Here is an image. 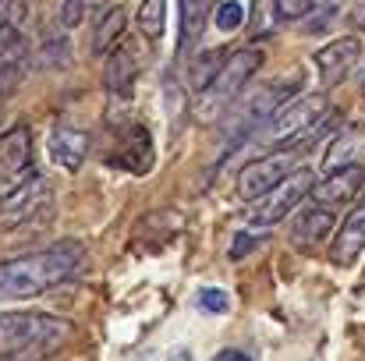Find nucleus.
I'll return each instance as SVG.
<instances>
[{
    "label": "nucleus",
    "instance_id": "1",
    "mask_svg": "<svg viewBox=\"0 0 365 361\" xmlns=\"http://www.w3.org/2000/svg\"><path fill=\"white\" fill-rule=\"evenodd\" d=\"M86 248L78 241H57L36 255H21L0 266V305L4 301H25L36 298L57 283H64L82 266Z\"/></svg>",
    "mask_w": 365,
    "mask_h": 361
},
{
    "label": "nucleus",
    "instance_id": "2",
    "mask_svg": "<svg viewBox=\"0 0 365 361\" xmlns=\"http://www.w3.org/2000/svg\"><path fill=\"white\" fill-rule=\"evenodd\" d=\"M68 337V323L50 312H0V351L11 358H36Z\"/></svg>",
    "mask_w": 365,
    "mask_h": 361
},
{
    "label": "nucleus",
    "instance_id": "3",
    "mask_svg": "<svg viewBox=\"0 0 365 361\" xmlns=\"http://www.w3.org/2000/svg\"><path fill=\"white\" fill-rule=\"evenodd\" d=\"M327 117H330L327 96H319V93L294 96V100H287L277 114H269L252 131V142L273 145V149H280V145H302V138L312 135L319 124H327Z\"/></svg>",
    "mask_w": 365,
    "mask_h": 361
},
{
    "label": "nucleus",
    "instance_id": "4",
    "mask_svg": "<svg viewBox=\"0 0 365 361\" xmlns=\"http://www.w3.org/2000/svg\"><path fill=\"white\" fill-rule=\"evenodd\" d=\"M259 68H262V53L252 50V46H248V50H238V53H231V57H224L217 78H213L210 89L199 96V117L217 120L220 114H227L231 100L242 93L245 82H248Z\"/></svg>",
    "mask_w": 365,
    "mask_h": 361
},
{
    "label": "nucleus",
    "instance_id": "5",
    "mask_svg": "<svg viewBox=\"0 0 365 361\" xmlns=\"http://www.w3.org/2000/svg\"><path fill=\"white\" fill-rule=\"evenodd\" d=\"M302 152H305V142L302 145H287V149H273V152L245 163V170L238 174V199L259 202L262 195H269L284 177H291L298 170Z\"/></svg>",
    "mask_w": 365,
    "mask_h": 361
},
{
    "label": "nucleus",
    "instance_id": "6",
    "mask_svg": "<svg viewBox=\"0 0 365 361\" xmlns=\"http://www.w3.org/2000/svg\"><path fill=\"white\" fill-rule=\"evenodd\" d=\"M312 188H316V174L305 170V167H298L291 177H284L269 195H262V199L255 202L252 224H255V227H273V224L287 220V213H294V209L312 195Z\"/></svg>",
    "mask_w": 365,
    "mask_h": 361
},
{
    "label": "nucleus",
    "instance_id": "7",
    "mask_svg": "<svg viewBox=\"0 0 365 361\" xmlns=\"http://www.w3.org/2000/svg\"><path fill=\"white\" fill-rule=\"evenodd\" d=\"M291 93H294V78H291V82H273V85L259 89L255 96H248L242 107L227 117L231 138H252V131L269 117V114H277V110L291 100Z\"/></svg>",
    "mask_w": 365,
    "mask_h": 361
},
{
    "label": "nucleus",
    "instance_id": "8",
    "mask_svg": "<svg viewBox=\"0 0 365 361\" xmlns=\"http://www.w3.org/2000/svg\"><path fill=\"white\" fill-rule=\"evenodd\" d=\"M32 167V131L14 124L0 135V188H18Z\"/></svg>",
    "mask_w": 365,
    "mask_h": 361
},
{
    "label": "nucleus",
    "instance_id": "9",
    "mask_svg": "<svg viewBox=\"0 0 365 361\" xmlns=\"http://www.w3.org/2000/svg\"><path fill=\"white\" fill-rule=\"evenodd\" d=\"M365 188V170L362 163H344L330 174H323V181H316L312 188V206H327V209H337L351 199H359V192Z\"/></svg>",
    "mask_w": 365,
    "mask_h": 361
},
{
    "label": "nucleus",
    "instance_id": "10",
    "mask_svg": "<svg viewBox=\"0 0 365 361\" xmlns=\"http://www.w3.org/2000/svg\"><path fill=\"white\" fill-rule=\"evenodd\" d=\"M359 57H362V43H359L355 36H341V39L327 43V46L316 53V71H319V82H323L327 89L341 85V82H344V78L355 71Z\"/></svg>",
    "mask_w": 365,
    "mask_h": 361
},
{
    "label": "nucleus",
    "instance_id": "11",
    "mask_svg": "<svg viewBox=\"0 0 365 361\" xmlns=\"http://www.w3.org/2000/svg\"><path fill=\"white\" fill-rule=\"evenodd\" d=\"M29 64H32V46L25 36L0 43V100H11L21 89Z\"/></svg>",
    "mask_w": 365,
    "mask_h": 361
},
{
    "label": "nucleus",
    "instance_id": "12",
    "mask_svg": "<svg viewBox=\"0 0 365 361\" xmlns=\"http://www.w3.org/2000/svg\"><path fill=\"white\" fill-rule=\"evenodd\" d=\"M362 251H365V195L359 199V206L344 216V224L337 227L334 244H330V258H334L337 266H348V262H355Z\"/></svg>",
    "mask_w": 365,
    "mask_h": 361
},
{
    "label": "nucleus",
    "instance_id": "13",
    "mask_svg": "<svg viewBox=\"0 0 365 361\" xmlns=\"http://www.w3.org/2000/svg\"><path fill=\"white\" fill-rule=\"evenodd\" d=\"M135 82H138V57H135V50L131 46H114L107 53V68H103L107 93L128 100L135 93Z\"/></svg>",
    "mask_w": 365,
    "mask_h": 361
},
{
    "label": "nucleus",
    "instance_id": "14",
    "mask_svg": "<svg viewBox=\"0 0 365 361\" xmlns=\"http://www.w3.org/2000/svg\"><path fill=\"white\" fill-rule=\"evenodd\" d=\"M50 156H53V163H57L61 170H68V174L82 170V163H86V156H89V135L78 131V127H57V131L50 135Z\"/></svg>",
    "mask_w": 365,
    "mask_h": 361
},
{
    "label": "nucleus",
    "instance_id": "15",
    "mask_svg": "<svg viewBox=\"0 0 365 361\" xmlns=\"http://www.w3.org/2000/svg\"><path fill=\"white\" fill-rule=\"evenodd\" d=\"M50 199V184L43 177H25L18 188L11 192H0V216H29L39 202Z\"/></svg>",
    "mask_w": 365,
    "mask_h": 361
},
{
    "label": "nucleus",
    "instance_id": "16",
    "mask_svg": "<svg viewBox=\"0 0 365 361\" xmlns=\"http://www.w3.org/2000/svg\"><path fill=\"white\" fill-rule=\"evenodd\" d=\"M337 227V220H334V209H327V206H309L298 220H294V227H291V238L298 248H316V244H323V241L330 238V231Z\"/></svg>",
    "mask_w": 365,
    "mask_h": 361
},
{
    "label": "nucleus",
    "instance_id": "17",
    "mask_svg": "<svg viewBox=\"0 0 365 361\" xmlns=\"http://www.w3.org/2000/svg\"><path fill=\"white\" fill-rule=\"evenodd\" d=\"M118 163L124 170H131V174H149V167H153V142H149V131L142 124H131L124 131Z\"/></svg>",
    "mask_w": 365,
    "mask_h": 361
},
{
    "label": "nucleus",
    "instance_id": "18",
    "mask_svg": "<svg viewBox=\"0 0 365 361\" xmlns=\"http://www.w3.org/2000/svg\"><path fill=\"white\" fill-rule=\"evenodd\" d=\"M124 25H128V14H124L121 4L110 7V11L96 21V28H93V53H96V57H107V53L121 43Z\"/></svg>",
    "mask_w": 365,
    "mask_h": 361
},
{
    "label": "nucleus",
    "instance_id": "19",
    "mask_svg": "<svg viewBox=\"0 0 365 361\" xmlns=\"http://www.w3.org/2000/svg\"><path fill=\"white\" fill-rule=\"evenodd\" d=\"M220 64H224V53H220V50H206V53H199V57L192 61V68H188V85H192L195 96H202V93L210 89V82L217 78Z\"/></svg>",
    "mask_w": 365,
    "mask_h": 361
},
{
    "label": "nucleus",
    "instance_id": "20",
    "mask_svg": "<svg viewBox=\"0 0 365 361\" xmlns=\"http://www.w3.org/2000/svg\"><path fill=\"white\" fill-rule=\"evenodd\" d=\"M138 32L149 43H160L167 32V0H142L138 7Z\"/></svg>",
    "mask_w": 365,
    "mask_h": 361
},
{
    "label": "nucleus",
    "instance_id": "21",
    "mask_svg": "<svg viewBox=\"0 0 365 361\" xmlns=\"http://www.w3.org/2000/svg\"><path fill=\"white\" fill-rule=\"evenodd\" d=\"M359 142H362V135H359L355 127H344V131L334 138V145H330V152H327V159H323V170L330 174V170H337V167H344V163H355L351 156H355Z\"/></svg>",
    "mask_w": 365,
    "mask_h": 361
},
{
    "label": "nucleus",
    "instance_id": "22",
    "mask_svg": "<svg viewBox=\"0 0 365 361\" xmlns=\"http://www.w3.org/2000/svg\"><path fill=\"white\" fill-rule=\"evenodd\" d=\"M206 7H210V0H178V14H181V46H188V43L199 36V28H202V21H206Z\"/></svg>",
    "mask_w": 365,
    "mask_h": 361
},
{
    "label": "nucleus",
    "instance_id": "23",
    "mask_svg": "<svg viewBox=\"0 0 365 361\" xmlns=\"http://www.w3.org/2000/svg\"><path fill=\"white\" fill-rule=\"evenodd\" d=\"M25 18H29V0H0V43L21 36Z\"/></svg>",
    "mask_w": 365,
    "mask_h": 361
},
{
    "label": "nucleus",
    "instance_id": "24",
    "mask_svg": "<svg viewBox=\"0 0 365 361\" xmlns=\"http://www.w3.org/2000/svg\"><path fill=\"white\" fill-rule=\"evenodd\" d=\"M213 21H217V28H220V32H238V28H242V21H245V4L242 0H220V4H217Z\"/></svg>",
    "mask_w": 365,
    "mask_h": 361
},
{
    "label": "nucleus",
    "instance_id": "25",
    "mask_svg": "<svg viewBox=\"0 0 365 361\" xmlns=\"http://www.w3.org/2000/svg\"><path fill=\"white\" fill-rule=\"evenodd\" d=\"M316 7V0H273V14L280 21H298Z\"/></svg>",
    "mask_w": 365,
    "mask_h": 361
},
{
    "label": "nucleus",
    "instance_id": "26",
    "mask_svg": "<svg viewBox=\"0 0 365 361\" xmlns=\"http://www.w3.org/2000/svg\"><path fill=\"white\" fill-rule=\"evenodd\" d=\"M199 308H202V312L220 315V312H227V308H231V298H227L224 291H217V287H206V291H199Z\"/></svg>",
    "mask_w": 365,
    "mask_h": 361
},
{
    "label": "nucleus",
    "instance_id": "27",
    "mask_svg": "<svg viewBox=\"0 0 365 361\" xmlns=\"http://www.w3.org/2000/svg\"><path fill=\"white\" fill-rule=\"evenodd\" d=\"M86 18V0H61V25L64 28H78Z\"/></svg>",
    "mask_w": 365,
    "mask_h": 361
},
{
    "label": "nucleus",
    "instance_id": "28",
    "mask_svg": "<svg viewBox=\"0 0 365 361\" xmlns=\"http://www.w3.org/2000/svg\"><path fill=\"white\" fill-rule=\"evenodd\" d=\"M68 53H71V50H68V43H53V46H46V50H43V64H50V68H53V64H68V61H64Z\"/></svg>",
    "mask_w": 365,
    "mask_h": 361
},
{
    "label": "nucleus",
    "instance_id": "29",
    "mask_svg": "<svg viewBox=\"0 0 365 361\" xmlns=\"http://www.w3.org/2000/svg\"><path fill=\"white\" fill-rule=\"evenodd\" d=\"M259 241H252V238H245V234H238V241L231 244V258H245V251L248 248H255Z\"/></svg>",
    "mask_w": 365,
    "mask_h": 361
},
{
    "label": "nucleus",
    "instance_id": "30",
    "mask_svg": "<svg viewBox=\"0 0 365 361\" xmlns=\"http://www.w3.org/2000/svg\"><path fill=\"white\" fill-rule=\"evenodd\" d=\"M351 21L365 28V0H355V7H351Z\"/></svg>",
    "mask_w": 365,
    "mask_h": 361
},
{
    "label": "nucleus",
    "instance_id": "31",
    "mask_svg": "<svg viewBox=\"0 0 365 361\" xmlns=\"http://www.w3.org/2000/svg\"><path fill=\"white\" fill-rule=\"evenodd\" d=\"M213 361H248V355H242V351H220V355H213Z\"/></svg>",
    "mask_w": 365,
    "mask_h": 361
},
{
    "label": "nucleus",
    "instance_id": "32",
    "mask_svg": "<svg viewBox=\"0 0 365 361\" xmlns=\"http://www.w3.org/2000/svg\"><path fill=\"white\" fill-rule=\"evenodd\" d=\"M355 71H359V85L365 89V50H362V57H359V64H355Z\"/></svg>",
    "mask_w": 365,
    "mask_h": 361
},
{
    "label": "nucleus",
    "instance_id": "33",
    "mask_svg": "<svg viewBox=\"0 0 365 361\" xmlns=\"http://www.w3.org/2000/svg\"><path fill=\"white\" fill-rule=\"evenodd\" d=\"M170 361H192V355H188V351H178V355H174Z\"/></svg>",
    "mask_w": 365,
    "mask_h": 361
},
{
    "label": "nucleus",
    "instance_id": "34",
    "mask_svg": "<svg viewBox=\"0 0 365 361\" xmlns=\"http://www.w3.org/2000/svg\"><path fill=\"white\" fill-rule=\"evenodd\" d=\"M0 361H25V358H11V355H0Z\"/></svg>",
    "mask_w": 365,
    "mask_h": 361
}]
</instances>
